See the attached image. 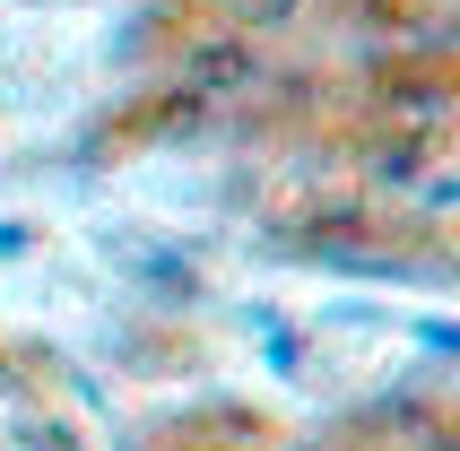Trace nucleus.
Returning <instances> with one entry per match:
<instances>
[{
	"label": "nucleus",
	"mask_w": 460,
	"mask_h": 451,
	"mask_svg": "<svg viewBox=\"0 0 460 451\" xmlns=\"http://www.w3.org/2000/svg\"><path fill=\"white\" fill-rule=\"evenodd\" d=\"M182 78H191V87H243V78H252L243 35H200V44L182 52Z\"/></svg>",
	"instance_id": "f257e3e1"
},
{
	"label": "nucleus",
	"mask_w": 460,
	"mask_h": 451,
	"mask_svg": "<svg viewBox=\"0 0 460 451\" xmlns=\"http://www.w3.org/2000/svg\"><path fill=\"white\" fill-rule=\"evenodd\" d=\"M217 9H226V18H243V26H279L296 0H217Z\"/></svg>",
	"instance_id": "f03ea898"
}]
</instances>
